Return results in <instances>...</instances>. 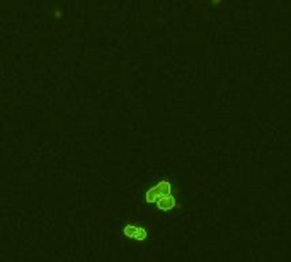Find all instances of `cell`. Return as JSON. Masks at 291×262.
Returning a JSON list of instances; mask_svg holds the SVG:
<instances>
[{
  "label": "cell",
  "instance_id": "cell-1",
  "mask_svg": "<svg viewBox=\"0 0 291 262\" xmlns=\"http://www.w3.org/2000/svg\"><path fill=\"white\" fill-rule=\"evenodd\" d=\"M169 194H172V184L169 181H158L147 191L145 199H147V203H157L158 199L165 198Z\"/></svg>",
  "mask_w": 291,
  "mask_h": 262
},
{
  "label": "cell",
  "instance_id": "cell-2",
  "mask_svg": "<svg viewBox=\"0 0 291 262\" xmlns=\"http://www.w3.org/2000/svg\"><path fill=\"white\" fill-rule=\"evenodd\" d=\"M123 235L126 238H133V240L143 242V240H147L148 233L143 227H137V225H126V227L123 228Z\"/></svg>",
  "mask_w": 291,
  "mask_h": 262
},
{
  "label": "cell",
  "instance_id": "cell-3",
  "mask_svg": "<svg viewBox=\"0 0 291 262\" xmlns=\"http://www.w3.org/2000/svg\"><path fill=\"white\" fill-rule=\"evenodd\" d=\"M155 204H157V208L160 209V211H171V209L176 208L177 203H176V199H174V196L169 194V196H165V198L158 199Z\"/></svg>",
  "mask_w": 291,
  "mask_h": 262
}]
</instances>
